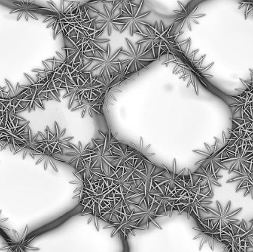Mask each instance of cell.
<instances>
[{"label":"cell","instance_id":"30bf717a","mask_svg":"<svg viewBox=\"0 0 253 252\" xmlns=\"http://www.w3.org/2000/svg\"><path fill=\"white\" fill-rule=\"evenodd\" d=\"M193 175L196 183L212 196H214V187H221L218 180L223 176L212 173L210 166H207L206 167L199 166V169L193 173Z\"/></svg>","mask_w":253,"mask_h":252},{"label":"cell","instance_id":"277c9868","mask_svg":"<svg viewBox=\"0 0 253 252\" xmlns=\"http://www.w3.org/2000/svg\"><path fill=\"white\" fill-rule=\"evenodd\" d=\"M76 1H47V7L40 6L36 9L35 13H40L44 16V23H47V28L53 30V39L62 33V35H67L70 31L75 16H73L71 11Z\"/></svg>","mask_w":253,"mask_h":252},{"label":"cell","instance_id":"8992f818","mask_svg":"<svg viewBox=\"0 0 253 252\" xmlns=\"http://www.w3.org/2000/svg\"><path fill=\"white\" fill-rule=\"evenodd\" d=\"M173 23L169 26H166L162 20L156 21L153 25L149 24L146 25L147 33L143 37V41H147L152 44L155 57L156 60L160 59L164 55L171 53L174 46L178 41V36L172 34V28Z\"/></svg>","mask_w":253,"mask_h":252},{"label":"cell","instance_id":"2e32d148","mask_svg":"<svg viewBox=\"0 0 253 252\" xmlns=\"http://www.w3.org/2000/svg\"><path fill=\"white\" fill-rule=\"evenodd\" d=\"M13 4L16 6V8L11 10L9 14L14 15L16 20H20L22 18H24L27 22L30 19L38 20L35 14V10L40 5L36 4L35 1H13Z\"/></svg>","mask_w":253,"mask_h":252},{"label":"cell","instance_id":"3957f363","mask_svg":"<svg viewBox=\"0 0 253 252\" xmlns=\"http://www.w3.org/2000/svg\"><path fill=\"white\" fill-rule=\"evenodd\" d=\"M144 1H120L122 16L116 20L120 34L129 33L131 36L134 34L143 36L147 33L146 25L150 24L147 18L151 14V10H145Z\"/></svg>","mask_w":253,"mask_h":252},{"label":"cell","instance_id":"603a6c76","mask_svg":"<svg viewBox=\"0 0 253 252\" xmlns=\"http://www.w3.org/2000/svg\"><path fill=\"white\" fill-rule=\"evenodd\" d=\"M3 127H4V126L1 125V124H0V139H1V137H3V136H5L2 132Z\"/></svg>","mask_w":253,"mask_h":252},{"label":"cell","instance_id":"e0dca14e","mask_svg":"<svg viewBox=\"0 0 253 252\" xmlns=\"http://www.w3.org/2000/svg\"><path fill=\"white\" fill-rule=\"evenodd\" d=\"M14 237L5 238V247L0 250H9L11 252H28L30 250L28 246V241L25 240V235H20L16 231H13Z\"/></svg>","mask_w":253,"mask_h":252},{"label":"cell","instance_id":"6da1fadb","mask_svg":"<svg viewBox=\"0 0 253 252\" xmlns=\"http://www.w3.org/2000/svg\"><path fill=\"white\" fill-rule=\"evenodd\" d=\"M120 50L121 47L114 50L110 44L107 51L96 50L93 56H83L81 62L83 78L89 81L93 77H99L105 81L107 87L110 88L113 79L122 75L119 58Z\"/></svg>","mask_w":253,"mask_h":252},{"label":"cell","instance_id":"7c38bea8","mask_svg":"<svg viewBox=\"0 0 253 252\" xmlns=\"http://www.w3.org/2000/svg\"><path fill=\"white\" fill-rule=\"evenodd\" d=\"M250 224L251 226L248 228V223L242 220L239 224L230 225L236 244L246 252L249 249L253 251V223Z\"/></svg>","mask_w":253,"mask_h":252},{"label":"cell","instance_id":"8fae6325","mask_svg":"<svg viewBox=\"0 0 253 252\" xmlns=\"http://www.w3.org/2000/svg\"><path fill=\"white\" fill-rule=\"evenodd\" d=\"M106 93H104L101 96H96V95H93L91 97L83 96L81 101L74 108H71V112L80 111L81 112L82 118H84L87 114H88L90 117L93 116V113L103 115L101 109L103 106Z\"/></svg>","mask_w":253,"mask_h":252},{"label":"cell","instance_id":"cb8c5ba5","mask_svg":"<svg viewBox=\"0 0 253 252\" xmlns=\"http://www.w3.org/2000/svg\"><path fill=\"white\" fill-rule=\"evenodd\" d=\"M249 223H253V219H252V220H250Z\"/></svg>","mask_w":253,"mask_h":252},{"label":"cell","instance_id":"9c48e42d","mask_svg":"<svg viewBox=\"0 0 253 252\" xmlns=\"http://www.w3.org/2000/svg\"><path fill=\"white\" fill-rule=\"evenodd\" d=\"M70 144L71 147L65 149L62 153L56 154V155L63 160L64 162L68 163L69 165L76 169L87 160L90 154L93 152V145L90 142L84 146L81 142H78L77 144L71 142Z\"/></svg>","mask_w":253,"mask_h":252},{"label":"cell","instance_id":"5b68a950","mask_svg":"<svg viewBox=\"0 0 253 252\" xmlns=\"http://www.w3.org/2000/svg\"><path fill=\"white\" fill-rule=\"evenodd\" d=\"M162 194L155 190L150 195L140 200L138 202H135L132 205L133 208L131 210L127 220H130L138 229L144 230L143 226L147 229H149L151 224L162 229L160 225L158 224L156 220L157 217L165 216L159 208L158 200V196Z\"/></svg>","mask_w":253,"mask_h":252},{"label":"cell","instance_id":"ffe728a7","mask_svg":"<svg viewBox=\"0 0 253 252\" xmlns=\"http://www.w3.org/2000/svg\"><path fill=\"white\" fill-rule=\"evenodd\" d=\"M100 208L94 207L87 211L83 212L82 216L87 217V224H93L96 230L99 232V220H101Z\"/></svg>","mask_w":253,"mask_h":252},{"label":"cell","instance_id":"4fadbf2b","mask_svg":"<svg viewBox=\"0 0 253 252\" xmlns=\"http://www.w3.org/2000/svg\"><path fill=\"white\" fill-rule=\"evenodd\" d=\"M193 229L197 232V235L193 238V240L199 241V251H201L205 245H208L210 249L213 251L215 244L221 243L220 238H221V231L209 230L199 224H197V227L193 228Z\"/></svg>","mask_w":253,"mask_h":252},{"label":"cell","instance_id":"d6986e66","mask_svg":"<svg viewBox=\"0 0 253 252\" xmlns=\"http://www.w3.org/2000/svg\"><path fill=\"white\" fill-rule=\"evenodd\" d=\"M253 178V173L252 171L247 172V173H236V176L232 179H229L226 183H237L236 188V192H239V191L245 189L248 186V183L251 181Z\"/></svg>","mask_w":253,"mask_h":252},{"label":"cell","instance_id":"9a60e30c","mask_svg":"<svg viewBox=\"0 0 253 252\" xmlns=\"http://www.w3.org/2000/svg\"><path fill=\"white\" fill-rule=\"evenodd\" d=\"M111 228L114 229L111 234V238L115 236L116 235H120L124 241H127L129 234L135 235L133 230L137 229L130 220H127L126 217H122L121 215L117 216L115 220L110 223L103 229H111Z\"/></svg>","mask_w":253,"mask_h":252},{"label":"cell","instance_id":"44dd1931","mask_svg":"<svg viewBox=\"0 0 253 252\" xmlns=\"http://www.w3.org/2000/svg\"><path fill=\"white\" fill-rule=\"evenodd\" d=\"M221 244H224V252H246L238 246L234 236L232 237L230 239L221 241ZM248 252H253V251Z\"/></svg>","mask_w":253,"mask_h":252},{"label":"cell","instance_id":"ac0fdd59","mask_svg":"<svg viewBox=\"0 0 253 252\" xmlns=\"http://www.w3.org/2000/svg\"><path fill=\"white\" fill-rule=\"evenodd\" d=\"M37 148V133L36 135L33 134L32 130L30 128L26 142L18 146L13 155H20L22 159H25L27 157L33 158V155Z\"/></svg>","mask_w":253,"mask_h":252},{"label":"cell","instance_id":"7a4b0ae2","mask_svg":"<svg viewBox=\"0 0 253 252\" xmlns=\"http://www.w3.org/2000/svg\"><path fill=\"white\" fill-rule=\"evenodd\" d=\"M126 47H121L119 57L122 75L125 79L130 78L156 61L152 44L148 41L140 40L132 43L126 38Z\"/></svg>","mask_w":253,"mask_h":252},{"label":"cell","instance_id":"7402d4cb","mask_svg":"<svg viewBox=\"0 0 253 252\" xmlns=\"http://www.w3.org/2000/svg\"><path fill=\"white\" fill-rule=\"evenodd\" d=\"M5 93V87H0V103L3 100V94Z\"/></svg>","mask_w":253,"mask_h":252},{"label":"cell","instance_id":"ba28073f","mask_svg":"<svg viewBox=\"0 0 253 252\" xmlns=\"http://www.w3.org/2000/svg\"><path fill=\"white\" fill-rule=\"evenodd\" d=\"M231 201H229L226 207H223L221 203L216 201L217 208L205 207V213L211 215L210 217L205 218L210 220L215 230L224 231L230 227L231 224H238L240 223L239 219L236 218V216L242 211V207L231 210Z\"/></svg>","mask_w":253,"mask_h":252},{"label":"cell","instance_id":"52a82bcc","mask_svg":"<svg viewBox=\"0 0 253 252\" xmlns=\"http://www.w3.org/2000/svg\"><path fill=\"white\" fill-rule=\"evenodd\" d=\"M73 139V136H66V129L61 130L57 122H55L54 133L48 126L46 127L45 134L37 133V146L42 149H48L54 154L62 153L65 149L71 147L70 143Z\"/></svg>","mask_w":253,"mask_h":252},{"label":"cell","instance_id":"5bb4252c","mask_svg":"<svg viewBox=\"0 0 253 252\" xmlns=\"http://www.w3.org/2000/svg\"><path fill=\"white\" fill-rule=\"evenodd\" d=\"M33 159L35 161L36 165H42L45 170L51 168L56 172H59L58 164L64 162L63 160L59 158L56 154L50 152L48 149H42L40 148H37L34 152Z\"/></svg>","mask_w":253,"mask_h":252}]
</instances>
